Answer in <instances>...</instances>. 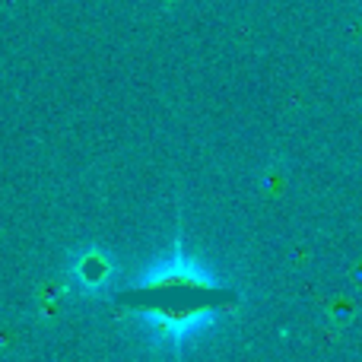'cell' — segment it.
I'll return each instance as SVG.
<instances>
[{
    "label": "cell",
    "instance_id": "cell-1",
    "mask_svg": "<svg viewBox=\"0 0 362 362\" xmlns=\"http://www.w3.org/2000/svg\"><path fill=\"white\" fill-rule=\"evenodd\" d=\"M163 289H223L219 276H213L194 255L185 251V238H175L169 255L156 257L144 274L134 280L131 293H163Z\"/></svg>",
    "mask_w": 362,
    "mask_h": 362
},
{
    "label": "cell",
    "instance_id": "cell-2",
    "mask_svg": "<svg viewBox=\"0 0 362 362\" xmlns=\"http://www.w3.org/2000/svg\"><path fill=\"white\" fill-rule=\"evenodd\" d=\"M137 318L150 327V334L163 344H169L175 353H181V346L187 340L200 337L204 331H210L219 321V308L216 305H197V308H159V305H146V308H134Z\"/></svg>",
    "mask_w": 362,
    "mask_h": 362
},
{
    "label": "cell",
    "instance_id": "cell-3",
    "mask_svg": "<svg viewBox=\"0 0 362 362\" xmlns=\"http://www.w3.org/2000/svg\"><path fill=\"white\" fill-rule=\"evenodd\" d=\"M115 261L108 251H102L99 245H83L74 257H70V280L76 283L83 296H102L112 283Z\"/></svg>",
    "mask_w": 362,
    "mask_h": 362
}]
</instances>
